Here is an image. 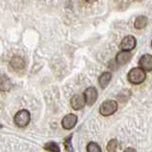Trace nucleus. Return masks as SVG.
Instances as JSON below:
<instances>
[{
	"mask_svg": "<svg viewBox=\"0 0 152 152\" xmlns=\"http://www.w3.org/2000/svg\"><path fill=\"white\" fill-rule=\"evenodd\" d=\"M147 23H148V18H147L145 15H140L135 19L134 27H135L137 30H141V29L145 28Z\"/></svg>",
	"mask_w": 152,
	"mask_h": 152,
	"instance_id": "obj_13",
	"label": "nucleus"
},
{
	"mask_svg": "<svg viewBox=\"0 0 152 152\" xmlns=\"http://www.w3.org/2000/svg\"><path fill=\"white\" fill-rule=\"evenodd\" d=\"M86 149H87V152H102V148L97 142H91L86 146Z\"/></svg>",
	"mask_w": 152,
	"mask_h": 152,
	"instance_id": "obj_16",
	"label": "nucleus"
},
{
	"mask_svg": "<svg viewBox=\"0 0 152 152\" xmlns=\"http://www.w3.org/2000/svg\"><path fill=\"white\" fill-rule=\"evenodd\" d=\"M15 124L18 127H25L29 124L31 121V114L28 110H20L15 116Z\"/></svg>",
	"mask_w": 152,
	"mask_h": 152,
	"instance_id": "obj_3",
	"label": "nucleus"
},
{
	"mask_svg": "<svg viewBox=\"0 0 152 152\" xmlns=\"http://www.w3.org/2000/svg\"><path fill=\"white\" fill-rule=\"evenodd\" d=\"M137 40L133 36H126L120 43V49L124 52H130L136 47Z\"/></svg>",
	"mask_w": 152,
	"mask_h": 152,
	"instance_id": "obj_4",
	"label": "nucleus"
},
{
	"mask_svg": "<svg viewBox=\"0 0 152 152\" xmlns=\"http://www.w3.org/2000/svg\"><path fill=\"white\" fill-rule=\"evenodd\" d=\"M10 66L14 69L15 71L23 70L25 67V61L20 56H14L10 61Z\"/></svg>",
	"mask_w": 152,
	"mask_h": 152,
	"instance_id": "obj_10",
	"label": "nucleus"
},
{
	"mask_svg": "<svg viewBox=\"0 0 152 152\" xmlns=\"http://www.w3.org/2000/svg\"><path fill=\"white\" fill-rule=\"evenodd\" d=\"M117 110H118V102L114 99H107L99 106V113L104 117L113 115Z\"/></svg>",
	"mask_w": 152,
	"mask_h": 152,
	"instance_id": "obj_2",
	"label": "nucleus"
},
{
	"mask_svg": "<svg viewBox=\"0 0 152 152\" xmlns=\"http://www.w3.org/2000/svg\"><path fill=\"white\" fill-rule=\"evenodd\" d=\"M111 80H112V74L110 72H104L99 77V84L102 89H104L110 83Z\"/></svg>",
	"mask_w": 152,
	"mask_h": 152,
	"instance_id": "obj_12",
	"label": "nucleus"
},
{
	"mask_svg": "<svg viewBox=\"0 0 152 152\" xmlns=\"http://www.w3.org/2000/svg\"><path fill=\"white\" fill-rule=\"evenodd\" d=\"M83 97L85 99V103L89 106H92L93 104L97 102L98 91L95 87H89L84 91Z\"/></svg>",
	"mask_w": 152,
	"mask_h": 152,
	"instance_id": "obj_5",
	"label": "nucleus"
},
{
	"mask_svg": "<svg viewBox=\"0 0 152 152\" xmlns=\"http://www.w3.org/2000/svg\"><path fill=\"white\" fill-rule=\"evenodd\" d=\"M119 147V142L116 139H113V140L109 141V142L107 144V151L108 152H116L117 149Z\"/></svg>",
	"mask_w": 152,
	"mask_h": 152,
	"instance_id": "obj_15",
	"label": "nucleus"
},
{
	"mask_svg": "<svg viewBox=\"0 0 152 152\" xmlns=\"http://www.w3.org/2000/svg\"><path fill=\"white\" fill-rule=\"evenodd\" d=\"M72 137H73V134L69 135L66 137V139L64 140V146H65V149L69 152H74V147L72 145Z\"/></svg>",
	"mask_w": 152,
	"mask_h": 152,
	"instance_id": "obj_17",
	"label": "nucleus"
},
{
	"mask_svg": "<svg viewBox=\"0 0 152 152\" xmlns=\"http://www.w3.org/2000/svg\"><path fill=\"white\" fill-rule=\"evenodd\" d=\"M43 147H44V149L47 150L48 152H60V148H59L58 145L55 142H46Z\"/></svg>",
	"mask_w": 152,
	"mask_h": 152,
	"instance_id": "obj_14",
	"label": "nucleus"
},
{
	"mask_svg": "<svg viewBox=\"0 0 152 152\" xmlns=\"http://www.w3.org/2000/svg\"><path fill=\"white\" fill-rule=\"evenodd\" d=\"M124 152H137L135 148H133V147H127L126 149H125Z\"/></svg>",
	"mask_w": 152,
	"mask_h": 152,
	"instance_id": "obj_18",
	"label": "nucleus"
},
{
	"mask_svg": "<svg viewBox=\"0 0 152 152\" xmlns=\"http://www.w3.org/2000/svg\"><path fill=\"white\" fill-rule=\"evenodd\" d=\"M139 65H140V68H142L145 72L152 71V55L145 54L142 56L139 60Z\"/></svg>",
	"mask_w": 152,
	"mask_h": 152,
	"instance_id": "obj_7",
	"label": "nucleus"
},
{
	"mask_svg": "<svg viewBox=\"0 0 152 152\" xmlns=\"http://www.w3.org/2000/svg\"><path fill=\"white\" fill-rule=\"evenodd\" d=\"M2 127V124H0V128H1Z\"/></svg>",
	"mask_w": 152,
	"mask_h": 152,
	"instance_id": "obj_19",
	"label": "nucleus"
},
{
	"mask_svg": "<svg viewBox=\"0 0 152 152\" xmlns=\"http://www.w3.org/2000/svg\"><path fill=\"white\" fill-rule=\"evenodd\" d=\"M85 105V99L83 95L76 94L71 99V106L75 110H80Z\"/></svg>",
	"mask_w": 152,
	"mask_h": 152,
	"instance_id": "obj_8",
	"label": "nucleus"
},
{
	"mask_svg": "<svg viewBox=\"0 0 152 152\" xmlns=\"http://www.w3.org/2000/svg\"><path fill=\"white\" fill-rule=\"evenodd\" d=\"M145 77H146L145 72L140 67L132 68L127 74V80L131 84H135V85L142 83L145 80Z\"/></svg>",
	"mask_w": 152,
	"mask_h": 152,
	"instance_id": "obj_1",
	"label": "nucleus"
},
{
	"mask_svg": "<svg viewBox=\"0 0 152 152\" xmlns=\"http://www.w3.org/2000/svg\"><path fill=\"white\" fill-rule=\"evenodd\" d=\"M132 58V54L130 52L121 51L116 56V62L118 65H125L127 64Z\"/></svg>",
	"mask_w": 152,
	"mask_h": 152,
	"instance_id": "obj_9",
	"label": "nucleus"
},
{
	"mask_svg": "<svg viewBox=\"0 0 152 152\" xmlns=\"http://www.w3.org/2000/svg\"><path fill=\"white\" fill-rule=\"evenodd\" d=\"M77 121V117L75 114H68L61 121V125L64 129L70 130L75 127Z\"/></svg>",
	"mask_w": 152,
	"mask_h": 152,
	"instance_id": "obj_6",
	"label": "nucleus"
},
{
	"mask_svg": "<svg viewBox=\"0 0 152 152\" xmlns=\"http://www.w3.org/2000/svg\"><path fill=\"white\" fill-rule=\"evenodd\" d=\"M151 47H152V40H151Z\"/></svg>",
	"mask_w": 152,
	"mask_h": 152,
	"instance_id": "obj_20",
	"label": "nucleus"
},
{
	"mask_svg": "<svg viewBox=\"0 0 152 152\" xmlns=\"http://www.w3.org/2000/svg\"><path fill=\"white\" fill-rule=\"evenodd\" d=\"M12 88V80L7 75H0V91H10Z\"/></svg>",
	"mask_w": 152,
	"mask_h": 152,
	"instance_id": "obj_11",
	"label": "nucleus"
}]
</instances>
